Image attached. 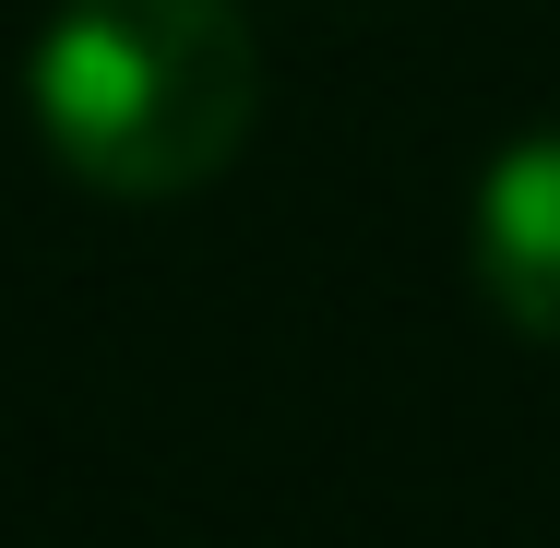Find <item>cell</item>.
Returning <instances> with one entry per match:
<instances>
[{"instance_id": "cell-1", "label": "cell", "mask_w": 560, "mask_h": 548, "mask_svg": "<svg viewBox=\"0 0 560 548\" xmlns=\"http://www.w3.org/2000/svg\"><path fill=\"white\" fill-rule=\"evenodd\" d=\"M36 143L108 191L167 203L203 191L262 119V48L238 0H60L24 60Z\"/></svg>"}, {"instance_id": "cell-2", "label": "cell", "mask_w": 560, "mask_h": 548, "mask_svg": "<svg viewBox=\"0 0 560 548\" xmlns=\"http://www.w3.org/2000/svg\"><path fill=\"white\" fill-rule=\"evenodd\" d=\"M465 250H477V299L525 346H560V119H537L525 143L489 155Z\"/></svg>"}]
</instances>
